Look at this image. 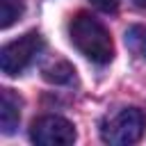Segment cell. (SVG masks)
Segmentation results:
<instances>
[{
    "label": "cell",
    "mask_w": 146,
    "mask_h": 146,
    "mask_svg": "<svg viewBox=\"0 0 146 146\" xmlns=\"http://www.w3.org/2000/svg\"><path fill=\"white\" fill-rule=\"evenodd\" d=\"M68 34H71V43L91 62L96 64H107L114 57V43L110 32L105 30V25L89 16V14H78L71 25H68Z\"/></svg>",
    "instance_id": "obj_1"
},
{
    "label": "cell",
    "mask_w": 146,
    "mask_h": 146,
    "mask_svg": "<svg viewBox=\"0 0 146 146\" xmlns=\"http://www.w3.org/2000/svg\"><path fill=\"white\" fill-rule=\"evenodd\" d=\"M146 116L139 107H125L112 119H107L100 128V139L112 146H130L137 144L144 135Z\"/></svg>",
    "instance_id": "obj_2"
},
{
    "label": "cell",
    "mask_w": 146,
    "mask_h": 146,
    "mask_svg": "<svg viewBox=\"0 0 146 146\" xmlns=\"http://www.w3.org/2000/svg\"><path fill=\"white\" fill-rule=\"evenodd\" d=\"M41 48H43V39H41L39 32H27V34L5 43L2 50H0V68H2V73L5 75L23 73L32 64V59L41 52Z\"/></svg>",
    "instance_id": "obj_3"
},
{
    "label": "cell",
    "mask_w": 146,
    "mask_h": 146,
    "mask_svg": "<svg viewBox=\"0 0 146 146\" xmlns=\"http://www.w3.org/2000/svg\"><path fill=\"white\" fill-rule=\"evenodd\" d=\"M30 139L39 146H68L75 141V128L64 116L43 114V116L32 121Z\"/></svg>",
    "instance_id": "obj_4"
},
{
    "label": "cell",
    "mask_w": 146,
    "mask_h": 146,
    "mask_svg": "<svg viewBox=\"0 0 146 146\" xmlns=\"http://www.w3.org/2000/svg\"><path fill=\"white\" fill-rule=\"evenodd\" d=\"M21 121V98L11 89L0 91V128L5 135H14Z\"/></svg>",
    "instance_id": "obj_5"
},
{
    "label": "cell",
    "mask_w": 146,
    "mask_h": 146,
    "mask_svg": "<svg viewBox=\"0 0 146 146\" xmlns=\"http://www.w3.org/2000/svg\"><path fill=\"white\" fill-rule=\"evenodd\" d=\"M43 78L48 80V82H52V84H66V82H71V78H73V66L68 64V62H64V59H57V62H52L50 66H43Z\"/></svg>",
    "instance_id": "obj_6"
},
{
    "label": "cell",
    "mask_w": 146,
    "mask_h": 146,
    "mask_svg": "<svg viewBox=\"0 0 146 146\" xmlns=\"http://www.w3.org/2000/svg\"><path fill=\"white\" fill-rule=\"evenodd\" d=\"M25 9V0H0V27H11Z\"/></svg>",
    "instance_id": "obj_7"
},
{
    "label": "cell",
    "mask_w": 146,
    "mask_h": 146,
    "mask_svg": "<svg viewBox=\"0 0 146 146\" xmlns=\"http://www.w3.org/2000/svg\"><path fill=\"white\" fill-rule=\"evenodd\" d=\"M125 46L141 59H146V25H130L125 30Z\"/></svg>",
    "instance_id": "obj_8"
},
{
    "label": "cell",
    "mask_w": 146,
    "mask_h": 146,
    "mask_svg": "<svg viewBox=\"0 0 146 146\" xmlns=\"http://www.w3.org/2000/svg\"><path fill=\"white\" fill-rule=\"evenodd\" d=\"M96 9H100V11H105V14H114L116 11V7H119V0H89Z\"/></svg>",
    "instance_id": "obj_9"
},
{
    "label": "cell",
    "mask_w": 146,
    "mask_h": 146,
    "mask_svg": "<svg viewBox=\"0 0 146 146\" xmlns=\"http://www.w3.org/2000/svg\"><path fill=\"white\" fill-rule=\"evenodd\" d=\"M135 5H137V7H141V9H146V0H135Z\"/></svg>",
    "instance_id": "obj_10"
}]
</instances>
